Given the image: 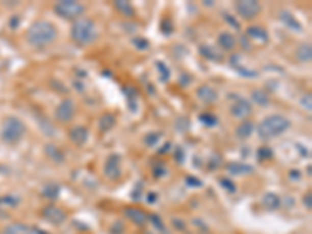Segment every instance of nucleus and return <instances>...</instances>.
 Here are the masks:
<instances>
[{
	"label": "nucleus",
	"instance_id": "obj_3",
	"mask_svg": "<svg viewBox=\"0 0 312 234\" xmlns=\"http://www.w3.org/2000/svg\"><path fill=\"white\" fill-rule=\"evenodd\" d=\"M70 38L78 45H88L97 38V29L94 20L88 17L76 19L70 29Z\"/></svg>",
	"mask_w": 312,
	"mask_h": 234
},
{
	"label": "nucleus",
	"instance_id": "obj_42",
	"mask_svg": "<svg viewBox=\"0 0 312 234\" xmlns=\"http://www.w3.org/2000/svg\"><path fill=\"white\" fill-rule=\"evenodd\" d=\"M303 107L307 108V111H310V94H307L306 97H303Z\"/></svg>",
	"mask_w": 312,
	"mask_h": 234
},
{
	"label": "nucleus",
	"instance_id": "obj_40",
	"mask_svg": "<svg viewBox=\"0 0 312 234\" xmlns=\"http://www.w3.org/2000/svg\"><path fill=\"white\" fill-rule=\"evenodd\" d=\"M186 183L189 186H201V181L197 178H192V176H186Z\"/></svg>",
	"mask_w": 312,
	"mask_h": 234
},
{
	"label": "nucleus",
	"instance_id": "obj_10",
	"mask_svg": "<svg viewBox=\"0 0 312 234\" xmlns=\"http://www.w3.org/2000/svg\"><path fill=\"white\" fill-rule=\"evenodd\" d=\"M69 138L76 147H83L89 138V129L85 125H75L69 129Z\"/></svg>",
	"mask_w": 312,
	"mask_h": 234
},
{
	"label": "nucleus",
	"instance_id": "obj_17",
	"mask_svg": "<svg viewBox=\"0 0 312 234\" xmlns=\"http://www.w3.org/2000/svg\"><path fill=\"white\" fill-rule=\"evenodd\" d=\"M245 33L251 39H259L261 42H267L269 41V33H267V30L264 27H261V25H250Z\"/></svg>",
	"mask_w": 312,
	"mask_h": 234
},
{
	"label": "nucleus",
	"instance_id": "obj_44",
	"mask_svg": "<svg viewBox=\"0 0 312 234\" xmlns=\"http://www.w3.org/2000/svg\"><path fill=\"white\" fill-rule=\"evenodd\" d=\"M156 198H158V195H156V194H148V197H147L148 203H154Z\"/></svg>",
	"mask_w": 312,
	"mask_h": 234
},
{
	"label": "nucleus",
	"instance_id": "obj_20",
	"mask_svg": "<svg viewBox=\"0 0 312 234\" xmlns=\"http://www.w3.org/2000/svg\"><path fill=\"white\" fill-rule=\"evenodd\" d=\"M229 63H231V66H232L234 69H236V70H238L241 75H244V76H247V78H254V76L257 75V72H256V70L248 69V67H245V66H242V64L239 63V55H238V54L231 57Z\"/></svg>",
	"mask_w": 312,
	"mask_h": 234
},
{
	"label": "nucleus",
	"instance_id": "obj_29",
	"mask_svg": "<svg viewBox=\"0 0 312 234\" xmlns=\"http://www.w3.org/2000/svg\"><path fill=\"white\" fill-rule=\"evenodd\" d=\"M163 136V133L161 132H151V133H147L145 136H144V144L147 145V147H153V145H156L158 144V141H160V138Z\"/></svg>",
	"mask_w": 312,
	"mask_h": 234
},
{
	"label": "nucleus",
	"instance_id": "obj_23",
	"mask_svg": "<svg viewBox=\"0 0 312 234\" xmlns=\"http://www.w3.org/2000/svg\"><path fill=\"white\" fill-rule=\"evenodd\" d=\"M236 38H234L231 33L228 32H223L219 35V45L223 48V50H234V47H236Z\"/></svg>",
	"mask_w": 312,
	"mask_h": 234
},
{
	"label": "nucleus",
	"instance_id": "obj_8",
	"mask_svg": "<svg viewBox=\"0 0 312 234\" xmlns=\"http://www.w3.org/2000/svg\"><path fill=\"white\" fill-rule=\"evenodd\" d=\"M73 116H75V103H73V100L72 98H64L58 105L57 111H55L57 120L61 122V123H67V122H70L73 119Z\"/></svg>",
	"mask_w": 312,
	"mask_h": 234
},
{
	"label": "nucleus",
	"instance_id": "obj_45",
	"mask_svg": "<svg viewBox=\"0 0 312 234\" xmlns=\"http://www.w3.org/2000/svg\"><path fill=\"white\" fill-rule=\"evenodd\" d=\"M173 225H176V228H178V229H185V223H183V222L179 223L178 220H173Z\"/></svg>",
	"mask_w": 312,
	"mask_h": 234
},
{
	"label": "nucleus",
	"instance_id": "obj_43",
	"mask_svg": "<svg viewBox=\"0 0 312 234\" xmlns=\"http://www.w3.org/2000/svg\"><path fill=\"white\" fill-rule=\"evenodd\" d=\"M19 23H20V17H19V16H14V17L11 19V23H10V25H11V29H16Z\"/></svg>",
	"mask_w": 312,
	"mask_h": 234
},
{
	"label": "nucleus",
	"instance_id": "obj_24",
	"mask_svg": "<svg viewBox=\"0 0 312 234\" xmlns=\"http://www.w3.org/2000/svg\"><path fill=\"white\" fill-rule=\"evenodd\" d=\"M114 7L123 17H133L135 16V8L132 7V4L126 2V0H116Z\"/></svg>",
	"mask_w": 312,
	"mask_h": 234
},
{
	"label": "nucleus",
	"instance_id": "obj_11",
	"mask_svg": "<svg viewBox=\"0 0 312 234\" xmlns=\"http://www.w3.org/2000/svg\"><path fill=\"white\" fill-rule=\"evenodd\" d=\"M231 114L236 119H245L251 114V103L245 98H238L231 105Z\"/></svg>",
	"mask_w": 312,
	"mask_h": 234
},
{
	"label": "nucleus",
	"instance_id": "obj_12",
	"mask_svg": "<svg viewBox=\"0 0 312 234\" xmlns=\"http://www.w3.org/2000/svg\"><path fill=\"white\" fill-rule=\"evenodd\" d=\"M123 213H125L126 219H129L136 225H145L148 220V214L144 213L142 210H139V207H125Z\"/></svg>",
	"mask_w": 312,
	"mask_h": 234
},
{
	"label": "nucleus",
	"instance_id": "obj_2",
	"mask_svg": "<svg viewBox=\"0 0 312 234\" xmlns=\"http://www.w3.org/2000/svg\"><path fill=\"white\" fill-rule=\"evenodd\" d=\"M291 126V120L281 114H273L266 117L261 123L257 125V136L261 141H270L284 132H288Z\"/></svg>",
	"mask_w": 312,
	"mask_h": 234
},
{
	"label": "nucleus",
	"instance_id": "obj_41",
	"mask_svg": "<svg viewBox=\"0 0 312 234\" xmlns=\"http://www.w3.org/2000/svg\"><path fill=\"white\" fill-rule=\"evenodd\" d=\"M310 200H312V194H310V192H307V194H306V195L303 197L304 206L307 207V210H310V206H312V201H310Z\"/></svg>",
	"mask_w": 312,
	"mask_h": 234
},
{
	"label": "nucleus",
	"instance_id": "obj_1",
	"mask_svg": "<svg viewBox=\"0 0 312 234\" xmlns=\"http://www.w3.org/2000/svg\"><path fill=\"white\" fill-rule=\"evenodd\" d=\"M58 36L57 27L51 22L47 20H36L30 25V29L27 30V42L36 48L47 47L54 42Z\"/></svg>",
	"mask_w": 312,
	"mask_h": 234
},
{
	"label": "nucleus",
	"instance_id": "obj_7",
	"mask_svg": "<svg viewBox=\"0 0 312 234\" xmlns=\"http://www.w3.org/2000/svg\"><path fill=\"white\" fill-rule=\"evenodd\" d=\"M120 161H122L120 156L116 154V153H113V154L108 156L107 161H105V166H103V173H105L107 178H110V179H113V181H116V179L120 178V175H122Z\"/></svg>",
	"mask_w": 312,
	"mask_h": 234
},
{
	"label": "nucleus",
	"instance_id": "obj_32",
	"mask_svg": "<svg viewBox=\"0 0 312 234\" xmlns=\"http://www.w3.org/2000/svg\"><path fill=\"white\" fill-rule=\"evenodd\" d=\"M17 204H19V198H16V197H11V195H8V197H0V206L14 207V206H17Z\"/></svg>",
	"mask_w": 312,
	"mask_h": 234
},
{
	"label": "nucleus",
	"instance_id": "obj_19",
	"mask_svg": "<svg viewBox=\"0 0 312 234\" xmlns=\"http://www.w3.org/2000/svg\"><path fill=\"white\" fill-rule=\"evenodd\" d=\"M295 57L300 63H309L312 58V47L309 42H303L297 47L295 50Z\"/></svg>",
	"mask_w": 312,
	"mask_h": 234
},
{
	"label": "nucleus",
	"instance_id": "obj_25",
	"mask_svg": "<svg viewBox=\"0 0 312 234\" xmlns=\"http://www.w3.org/2000/svg\"><path fill=\"white\" fill-rule=\"evenodd\" d=\"M2 234H33V229L29 228L27 225L13 223V225H8L7 228H4Z\"/></svg>",
	"mask_w": 312,
	"mask_h": 234
},
{
	"label": "nucleus",
	"instance_id": "obj_35",
	"mask_svg": "<svg viewBox=\"0 0 312 234\" xmlns=\"http://www.w3.org/2000/svg\"><path fill=\"white\" fill-rule=\"evenodd\" d=\"M132 42H133V45H135L136 48H139V50H145V48L150 47V42H148L145 38H139V36H136V38L132 39Z\"/></svg>",
	"mask_w": 312,
	"mask_h": 234
},
{
	"label": "nucleus",
	"instance_id": "obj_27",
	"mask_svg": "<svg viewBox=\"0 0 312 234\" xmlns=\"http://www.w3.org/2000/svg\"><path fill=\"white\" fill-rule=\"evenodd\" d=\"M263 203L264 206L267 207V210H278V207L281 206V198L276 195V194H266L264 198H263Z\"/></svg>",
	"mask_w": 312,
	"mask_h": 234
},
{
	"label": "nucleus",
	"instance_id": "obj_6",
	"mask_svg": "<svg viewBox=\"0 0 312 234\" xmlns=\"http://www.w3.org/2000/svg\"><path fill=\"white\" fill-rule=\"evenodd\" d=\"M234 8H236L238 14L245 20L254 19L259 14V11H261V5H259V2H256V0H239V2H236V5H234Z\"/></svg>",
	"mask_w": 312,
	"mask_h": 234
},
{
	"label": "nucleus",
	"instance_id": "obj_39",
	"mask_svg": "<svg viewBox=\"0 0 312 234\" xmlns=\"http://www.w3.org/2000/svg\"><path fill=\"white\" fill-rule=\"evenodd\" d=\"M223 17L226 19V22H228V23H232V27L236 29V30H239V29H241V27H239V22H238L236 19H234L232 16L229 17V16H228V13H223Z\"/></svg>",
	"mask_w": 312,
	"mask_h": 234
},
{
	"label": "nucleus",
	"instance_id": "obj_5",
	"mask_svg": "<svg viewBox=\"0 0 312 234\" xmlns=\"http://www.w3.org/2000/svg\"><path fill=\"white\" fill-rule=\"evenodd\" d=\"M55 13L67 20H76L80 19L85 13V5L75 2V0H61V2H57L54 7Z\"/></svg>",
	"mask_w": 312,
	"mask_h": 234
},
{
	"label": "nucleus",
	"instance_id": "obj_4",
	"mask_svg": "<svg viewBox=\"0 0 312 234\" xmlns=\"http://www.w3.org/2000/svg\"><path fill=\"white\" fill-rule=\"evenodd\" d=\"M27 133V126L17 117H7L2 123V129H0V138L5 144L14 145L22 141V138Z\"/></svg>",
	"mask_w": 312,
	"mask_h": 234
},
{
	"label": "nucleus",
	"instance_id": "obj_38",
	"mask_svg": "<svg viewBox=\"0 0 312 234\" xmlns=\"http://www.w3.org/2000/svg\"><path fill=\"white\" fill-rule=\"evenodd\" d=\"M175 160H176V163H179V164L185 161V150H183V148L178 147V148L175 150Z\"/></svg>",
	"mask_w": 312,
	"mask_h": 234
},
{
	"label": "nucleus",
	"instance_id": "obj_16",
	"mask_svg": "<svg viewBox=\"0 0 312 234\" xmlns=\"http://www.w3.org/2000/svg\"><path fill=\"white\" fill-rule=\"evenodd\" d=\"M116 116L113 113H105L100 119H98V129L101 133H108L110 129H113L116 126Z\"/></svg>",
	"mask_w": 312,
	"mask_h": 234
},
{
	"label": "nucleus",
	"instance_id": "obj_34",
	"mask_svg": "<svg viewBox=\"0 0 312 234\" xmlns=\"http://www.w3.org/2000/svg\"><path fill=\"white\" fill-rule=\"evenodd\" d=\"M148 220H151L153 225H154V228H158L161 232H167V229L164 228V223H163V220L160 219V216H156V214H148Z\"/></svg>",
	"mask_w": 312,
	"mask_h": 234
},
{
	"label": "nucleus",
	"instance_id": "obj_9",
	"mask_svg": "<svg viewBox=\"0 0 312 234\" xmlns=\"http://www.w3.org/2000/svg\"><path fill=\"white\" fill-rule=\"evenodd\" d=\"M42 217L50 222V223H54V225H61L64 220H66V214L63 210H60V207H57L55 204H48L45 206L44 210H42Z\"/></svg>",
	"mask_w": 312,
	"mask_h": 234
},
{
	"label": "nucleus",
	"instance_id": "obj_22",
	"mask_svg": "<svg viewBox=\"0 0 312 234\" xmlns=\"http://www.w3.org/2000/svg\"><path fill=\"white\" fill-rule=\"evenodd\" d=\"M254 132V123L251 120H244L238 128H236V136L239 139H247L251 136V133Z\"/></svg>",
	"mask_w": 312,
	"mask_h": 234
},
{
	"label": "nucleus",
	"instance_id": "obj_46",
	"mask_svg": "<svg viewBox=\"0 0 312 234\" xmlns=\"http://www.w3.org/2000/svg\"><path fill=\"white\" fill-rule=\"evenodd\" d=\"M169 148H170V142H167V144H166V145H164V147L160 150V153H163V154H164V153H167V150H169Z\"/></svg>",
	"mask_w": 312,
	"mask_h": 234
},
{
	"label": "nucleus",
	"instance_id": "obj_14",
	"mask_svg": "<svg viewBox=\"0 0 312 234\" xmlns=\"http://www.w3.org/2000/svg\"><path fill=\"white\" fill-rule=\"evenodd\" d=\"M279 20L285 25V27H289L291 30H295V32H301L303 29H301V23L297 20V17L291 13V11H288V10H281L279 11Z\"/></svg>",
	"mask_w": 312,
	"mask_h": 234
},
{
	"label": "nucleus",
	"instance_id": "obj_21",
	"mask_svg": "<svg viewBox=\"0 0 312 234\" xmlns=\"http://www.w3.org/2000/svg\"><path fill=\"white\" fill-rule=\"evenodd\" d=\"M198 51H200V55L206 60H211V61H222L223 60V55L219 54V51L211 45H200Z\"/></svg>",
	"mask_w": 312,
	"mask_h": 234
},
{
	"label": "nucleus",
	"instance_id": "obj_15",
	"mask_svg": "<svg viewBox=\"0 0 312 234\" xmlns=\"http://www.w3.org/2000/svg\"><path fill=\"white\" fill-rule=\"evenodd\" d=\"M44 151H45V154H47V158L51 160L54 163H57V164H61V163H64V160H66L64 153H63L57 145H54V144H47V145L44 147Z\"/></svg>",
	"mask_w": 312,
	"mask_h": 234
},
{
	"label": "nucleus",
	"instance_id": "obj_18",
	"mask_svg": "<svg viewBox=\"0 0 312 234\" xmlns=\"http://www.w3.org/2000/svg\"><path fill=\"white\" fill-rule=\"evenodd\" d=\"M225 169L231 175H247V173H251L254 170L253 166L244 164V163H228Z\"/></svg>",
	"mask_w": 312,
	"mask_h": 234
},
{
	"label": "nucleus",
	"instance_id": "obj_37",
	"mask_svg": "<svg viewBox=\"0 0 312 234\" xmlns=\"http://www.w3.org/2000/svg\"><path fill=\"white\" fill-rule=\"evenodd\" d=\"M161 32H163L164 35H172L173 27H172V22H170L169 19H164V20L161 22Z\"/></svg>",
	"mask_w": 312,
	"mask_h": 234
},
{
	"label": "nucleus",
	"instance_id": "obj_31",
	"mask_svg": "<svg viewBox=\"0 0 312 234\" xmlns=\"http://www.w3.org/2000/svg\"><path fill=\"white\" fill-rule=\"evenodd\" d=\"M156 69H158V72H160L161 82H169L170 80V70L163 61H156Z\"/></svg>",
	"mask_w": 312,
	"mask_h": 234
},
{
	"label": "nucleus",
	"instance_id": "obj_36",
	"mask_svg": "<svg viewBox=\"0 0 312 234\" xmlns=\"http://www.w3.org/2000/svg\"><path fill=\"white\" fill-rule=\"evenodd\" d=\"M220 185H222L228 192H236V185H234L232 181L228 179V178H222V179H220Z\"/></svg>",
	"mask_w": 312,
	"mask_h": 234
},
{
	"label": "nucleus",
	"instance_id": "obj_28",
	"mask_svg": "<svg viewBox=\"0 0 312 234\" xmlns=\"http://www.w3.org/2000/svg\"><path fill=\"white\" fill-rule=\"evenodd\" d=\"M42 195L45 198H50V200H54L60 195V186L57 183H47L44 185L42 188Z\"/></svg>",
	"mask_w": 312,
	"mask_h": 234
},
{
	"label": "nucleus",
	"instance_id": "obj_26",
	"mask_svg": "<svg viewBox=\"0 0 312 234\" xmlns=\"http://www.w3.org/2000/svg\"><path fill=\"white\" fill-rule=\"evenodd\" d=\"M251 98H253V101H256L257 105H261V107H267L270 103V97L264 89H254L251 92Z\"/></svg>",
	"mask_w": 312,
	"mask_h": 234
},
{
	"label": "nucleus",
	"instance_id": "obj_13",
	"mask_svg": "<svg viewBox=\"0 0 312 234\" xmlns=\"http://www.w3.org/2000/svg\"><path fill=\"white\" fill-rule=\"evenodd\" d=\"M197 97L203 101V103H207V105H213V103L217 100V92L214 88L207 86V85H203L197 89Z\"/></svg>",
	"mask_w": 312,
	"mask_h": 234
},
{
	"label": "nucleus",
	"instance_id": "obj_33",
	"mask_svg": "<svg viewBox=\"0 0 312 234\" xmlns=\"http://www.w3.org/2000/svg\"><path fill=\"white\" fill-rule=\"evenodd\" d=\"M273 156V151H272V148H269V147H261L257 150V158L261 160V161H266V160H270Z\"/></svg>",
	"mask_w": 312,
	"mask_h": 234
},
{
	"label": "nucleus",
	"instance_id": "obj_30",
	"mask_svg": "<svg viewBox=\"0 0 312 234\" xmlns=\"http://www.w3.org/2000/svg\"><path fill=\"white\" fill-rule=\"evenodd\" d=\"M200 122L206 126H216L219 119L213 113H203V114H200Z\"/></svg>",
	"mask_w": 312,
	"mask_h": 234
}]
</instances>
